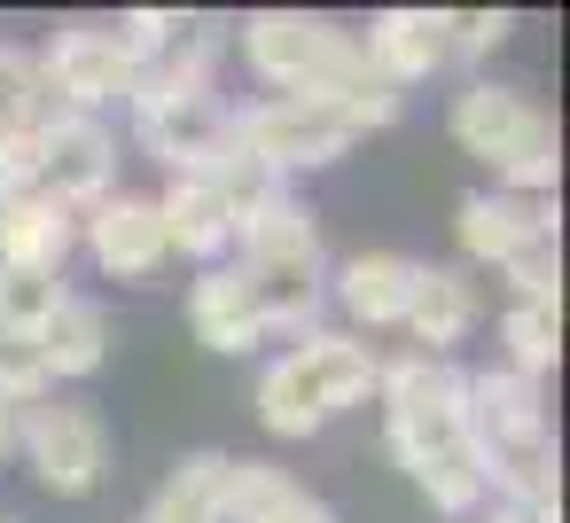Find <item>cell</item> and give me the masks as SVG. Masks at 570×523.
Segmentation results:
<instances>
[{
    "label": "cell",
    "instance_id": "obj_27",
    "mask_svg": "<svg viewBox=\"0 0 570 523\" xmlns=\"http://www.w3.org/2000/svg\"><path fill=\"white\" fill-rule=\"evenodd\" d=\"M48 383H56V375H48L40 344L0 328V398H9V406H40V398H48Z\"/></svg>",
    "mask_w": 570,
    "mask_h": 523
},
{
    "label": "cell",
    "instance_id": "obj_21",
    "mask_svg": "<svg viewBox=\"0 0 570 523\" xmlns=\"http://www.w3.org/2000/svg\"><path fill=\"white\" fill-rule=\"evenodd\" d=\"M40 359H48V375H95L102 367V352H110V313L95 305V297H71L63 289V305L40 320Z\"/></svg>",
    "mask_w": 570,
    "mask_h": 523
},
{
    "label": "cell",
    "instance_id": "obj_17",
    "mask_svg": "<svg viewBox=\"0 0 570 523\" xmlns=\"http://www.w3.org/2000/svg\"><path fill=\"white\" fill-rule=\"evenodd\" d=\"M414 274H422V258L360 250V258H344V266L328 274V289H336V305H344L360 328H399V320H406V297H414Z\"/></svg>",
    "mask_w": 570,
    "mask_h": 523
},
{
    "label": "cell",
    "instance_id": "obj_31",
    "mask_svg": "<svg viewBox=\"0 0 570 523\" xmlns=\"http://www.w3.org/2000/svg\"><path fill=\"white\" fill-rule=\"evenodd\" d=\"M274 523H336V507H321L313 492H297V500H289V507H282Z\"/></svg>",
    "mask_w": 570,
    "mask_h": 523
},
{
    "label": "cell",
    "instance_id": "obj_23",
    "mask_svg": "<svg viewBox=\"0 0 570 523\" xmlns=\"http://www.w3.org/2000/svg\"><path fill=\"white\" fill-rule=\"evenodd\" d=\"M500 344H508V367L539 383L562 352V297H515L508 320H500Z\"/></svg>",
    "mask_w": 570,
    "mask_h": 523
},
{
    "label": "cell",
    "instance_id": "obj_18",
    "mask_svg": "<svg viewBox=\"0 0 570 523\" xmlns=\"http://www.w3.org/2000/svg\"><path fill=\"white\" fill-rule=\"evenodd\" d=\"M399 328H414V352L445 359V352L476 328V282H469V266H422Z\"/></svg>",
    "mask_w": 570,
    "mask_h": 523
},
{
    "label": "cell",
    "instance_id": "obj_9",
    "mask_svg": "<svg viewBox=\"0 0 570 523\" xmlns=\"http://www.w3.org/2000/svg\"><path fill=\"white\" fill-rule=\"evenodd\" d=\"M134 126H141V149L165 157L173 172H196L204 157H219L235 141V110L219 95H157V102H134Z\"/></svg>",
    "mask_w": 570,
    "mask_h": 523
},
{
    "label": "cell",
    "instance_id": "obj_4",
    "mask_svg": "<svg viewBox=\"0 0 570 523\" xmlns=\"http://www.w3.org/2000/svg\"><path fill=\"white\" fill-rule=\"evenodd\" d=\"M453 141L469 157H484L500 172L508 196H547L554 172H562V149H554V118L523 95V87H492L476 79L461 102H453Z\"/></svg>",
    "mask_w": 570,
    "mask_h": 523
},
{
    "label": "cell",
    "instance_id": "obj_5",
    "mask_svg": "<svg viewBox=\"0 0 570 523\" xmlns=\"http://www.w3.org/2000/svg\"><path fill=\"white\" fill-rule=\"evenodd\" d=\"M235 141L266 165V172H313V165H336L360 126L336 110V102H313V95H266L250 110H235Z\"/></svg>",
    "mask_w": 570,
    "mask_h": 523
},
{
    "label": "cell",
    "instance_id": "obj_6",
    "mask_svg": "<svg viewBox=\"0 0 570 523\" xmlns=\"http://www.w3.org/2000/svg\"><path fill=\"white\" fill-rule=\"evenodd\" d=\"M17 453L32 461V476L56 500H87L110 476V430H102V414L87 398H40V406H24Z\"/></svg>",
    "mask_w": 570,
    "mask_h": 523
},
{
    "label": "cell",
    "instance_id": "obj_30",
    "mask_svg": "<svg viewBox=\"0 0 570 523\" xmlns=\"http://www.w3.org/2000/svg\"><path fill=\"white\" fill-rule=\"evenodd\" d=\"M492 523H562V507H531V500H500Z\"/></svg>",
    "mask_w": 570,
    "mask_h": 523
},
{
    "label": "cell",
    "instance_id": "obj_10",
    "mask_svg": "<svg viewBox=\"0 0 570 523\" xmlns=\"http://www.w3.org/2000/svg\"><path fill=\"white\" fill-rule=\"evenodd\" d=\"M56 95L40 79V56L0 48V180H32L40 165V134L56 126Z\"/></svg>",
    "mask_w": 570,
    "mask_h": 523
},
{
    "label": "cell",
    "instance_id": "obj_7",
    "mask_svg": "<svg viewBox=\"0 0 570 523\" xmlns=\"http://www.w3.org/2000/svg\"><path fill=\"white\" fill-rule=\"evenodd\" d=\"M40 79H48L56 110H71V118H95L102 102H134V63L110 24H63L40 56Z\"/></svg>",
    "mask_w": 570,
    "mask_h": 523
},
{
    "label": "cell",
    "instance_id": "obj_29",
    "mask_svg": "<svg viewBox=\"0 0 570 523\" xmlns=\"http://www.w3.org/2000/svg\"><path fill=\"white\" fill-rule=\"evenodd\" d=\"M508 32H515V17H508V9H469V17H445V56H492Z\"/></svg>",
    "mask_w": 570,
    "mask_h": 523
},
{
    "label": "cell",
    "instance_id": "obj_26",
    "mask_svg": "<svg viewBox=\"0 0 570 523\" xmlns=\"http://www.w3.org/2000/svg\"><path fill=\"white\" fill-rule=\"evenodd\" d=\"M63 305V274L48 266H0V328L9 336H40V320Z\"/></svg>",
    "mask_w": 570,
    "mask_h": 523
},
{
    "label": "cell",
    "instance_id": "obj_12",
    "mask_svg": "<svg viewBox=\"0 0 570 523\" xmlns=\"http://www.w3.org/2000/svg\"><path fill=\"white\" fill-rule=\"evenodd\" d=\"M453 227H461V250H469L476 266H508V258H515L523 243L554 235V204H547V196H508V188H476V196H461Z\"/></svg>",
    "mask_w": 570,
    "mask_h": 523
},
{
    "label": "cell",
    "instance_id": "obj_33",
    "mask_svg": "<svg viewBox=\"0 0 570 523\" xmlns=\"http://www.w3.org/2000/svg\"><path fill=\"white\" fill-rule=\"evenodd\" d=\"M0 523H9V515H0Z\"/></svg>",
    "mask_w": 570,
    "mask_h": 523
},
{
    "label": "cell",
    "instance_id": "obj_22",
    "mask_svg": "<svg viewBox=\"0 0 570 523\" xmlns=\"http://www.w3.org/2000/svg\"><path fill=\"white\" fill-rule=\"evenodd\" d=\"M141 523H227V453H188Z\"/></svg>",
    "mask_w": 570,
    "mask_h": 523
},
{
    "label": "cell",
    "instance_id": "obj_32",
    "mask_svg": "<svg viewBox=\"0 0 570 523\" xmlns=\"http://www.w3.org/2000/svg\"><path fill=\"white\" fill-rule=\"evenodd\" d=\"M17 437H24V406L0 398V461H17Z\"/></svg>",
    "mask_w": 570,
    "mask_h": 523
},
{
    "label": "cell",
    "instance_id": "obj_25",
    "mask_svg": "<svg viewBox=\"0 0 570 523\" xmlns=\"http://www.w3.org/2000/svg\"><path fill=\"white\" fill-rule=\"evenodd\" d=\"M258 422H266L274 437H313L328 414H321V398L305 391V375H297L289 359H274V367L258 375Z\"/></svg>",
    "mask_w": 570,
    "mask_h": 523
},
{
    "label": "cell",
    "instance_id": "obj_11",
    "mask_svg": "<svg viewBox=\"0 0 570 523\" xmlns=\"http://www.w3.org/2000/svg\"><path fill=\"white\" fill-rule=\"evenodd\" d=\"M87 250H95V266L118 274V282L157 274V266L173 258L165 219H157V196H102V204L87 211Z\"/></svg>",
    "mask_w": 570,
    "mask_h": 523
},
{
    "label": "cell",
    "instance_id": "obj_13",
    "mask_svg": "<svg viewBox=\"0 0 570 523\" xmlns=\"http://www.w3.org/2000/svg\"><path fill=\"white\" fill-rule=\"evenodd\" d=\"M71 243H79V219L56 196H40L32 180H0V266H48V274H63Z\"/></svg>",
    "mask_w": 570,
    "mask_h": 523
},
{
    "label": "cell",
    "instance_id": "obj_14",
    "mask_svg": "<svg viewBox=\"0 0 570 523\" xmlns=\"http://www.w3.org/2000/svg\"><path fill=\"white\" fill-rule=\"evenodd\" d=\"M360 56L383 87H414L430 71H445V17L438 9H383L367 32H360Z\"/></svg>",
    "mask_w": 570,
    "mask_h": 523
},
{
    "label": "cell",
    "instance_id": "obj_20",
    "mask_svg": "<svg viewBox=\"0 0 570 523\" xmlns=\"http://www.w3.org/2000/svg\"><path fill=\"white\" fill-rule=\"evenodd\" d=\"M157 219H165V243L180 250V258H227L235 250V211L196 180V172H173V188L157 196Z\"/></svg>",
    "mask_w": 570,
    "mask_h": 523
},
{
    "label": "cell",
    "instance_id": "obj_16",
    "mask_svg": "<svg viewBox=\"0 0 570 523\" xmlns=\"http://www.w3.org/2000/svg\"><path fill=\"white\" fill-rule=\"evenodd\" d=\"M289 367L305 375V391L321 398V414L367 406V398H375V375H383V359H375L360 336H336V328H305V344L289 352Z\"/></svg>",
    "mask_w": 570,
    "mask_h": 523
},
{
    "label": "cell",
    "instance_id": "obj_28",
    "mask_svg": "<svg viewBox=\"0 0 570 523\" xmlns=\"http://www.w3.org/2000/svg\"><path fill=\"white\" fill-rule=\"evenodd\" d=\"M500 274L515 282V297H562V250H554V235L523 243V250H515Z\"/></svg>",
    "mask_w": 570,
    "mask_h": 523
},
{
    "label": "cell",
    "instance_id": "obj_19",
    "mask_svg": "<svg viewBox=\"0 0 570 523\" xmlns=\"http://www.w3.org/2000/svg\"><path fill=\"white\" fill-rule=\"evenodd\" d=\"M188 320H196V336H204L212 352H250V344L274 336L266 313H258V297H250V282H243L235 266H212V274L188 289Z\"/></svg>",
    "mask_w": 570,
    "mask_h": 523
},
{
    "label": "cell",
    "instance_id": "obj_15",
    "mask_svg": "<svg viewBox=\"0 0 570 523\" xmlns=\"http://www.w3.org/2000/svg\"><path fill=\"white\" fill-rule=\"evenodd\" d=\"M469 437H476V453H500V445H531V437H547L539 383L515 375V367H476V375H469Z\"/></svg>",
    "mask_w": 570,
    "mask_h": 523
},
{
    "label": "cell",
    "instance_id": "obj_3",
    "mask_svg": "<svg viewBox=\"0 0 570 523\" xmlns=\"http://www.w3.org/2000/svg\"><path fill=\"white\" fill-rule=\"evenodd\" d=\"M235 250H243L235 274L250 282L266 328H274V336H305L313 313H321V297H328V250H321L313 211L289 204V196H274L266 211H250V219L235 227Z\"/></svg>",
    "mask_w": 570,
    "mask_h": 523
},
{
    "label": "cell",
    "instance_id": "obj_1",
    "mask_svg": "<svg viewBox=\"0 0 570 523\" xmlns=\"http://www.w3.org/2000/svg\"><path fill=\"white\" fill-rule=\"evenodd\" d=\"M375 398H383L391 453L430 492V507L476 515L492 500V476H484V453L469 437V367L430 359V352H406V359H391L375 375Z\"/></svg>",
    "mask_w": 570,
    "mask_h": 523
},
{
    "label": "cell",
    "instance_id": "obj_2",
    "mask_svg": "<svg viewBox=\"0 0 570 523\" xmlns=\"http://www.w3.org/2000/svg\"><path fill=\"white\" fill-rule=\"evenodd\" d=\"M243 63L274 87V95H313V102H336L360 134L367 126H391L406 110L399 87H383L360 56V32L328 24V17H305V9H266V17H243Z\"/></svg>",
    "mask_w": 570,
    "mask_h": 523
},
{
    "label": "cell",
    "instance_id": "obj_8",
    "mask_svg": "<svg viewBox=\"0 0 570 523\" xmlns=\"http://www.w3.org/2000/svg\"><path fill=\"white\" fill-rule=\"evenodd\" d=\"M110 180H118V141H110V126L102 118H56L48 134H40V165H32V188L40 196H56L71 219L79 211H95L102 196H110Z\"/></svg>",
    "mask_w": 570,
    "mask_h": 523
},
{
    "label": "cell",
    "instance_id": "obj_24",
    "mask_svg": "<svg viewBox=\"0 0 570 523\" xmlns=\"http://www.w3.org/2000/svg\"><path fill=\"white\" fill-rule=\"evenodd\" d=\"M305 484L274 461H227V523H274Z\"/></svg>",
    "mask_w": 570,
    "mask_h": 523
}]
</instances>
